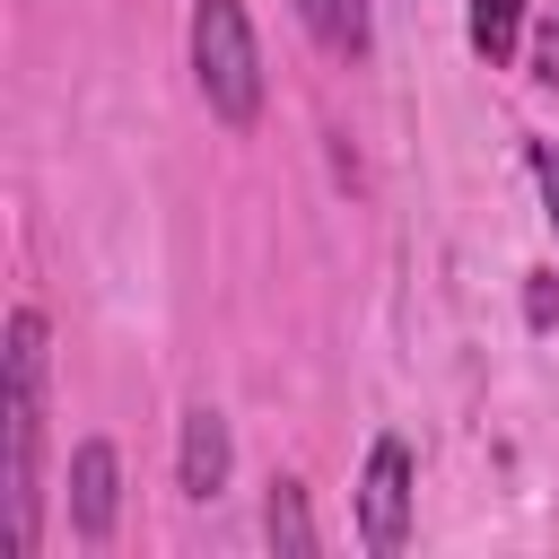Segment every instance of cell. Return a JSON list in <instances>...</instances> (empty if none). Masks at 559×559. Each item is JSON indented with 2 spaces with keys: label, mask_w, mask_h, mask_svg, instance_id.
<instances>
[{
  "label": "cell",
  "mask_w": 559,
  "mask_h": 559,
  "mask_svg": "<svg viewBox=\"0 0 559 559\" xmlns=\"http://www.w3.org/2000/svg\"><path fill=\"white\" fill-rule=\"evenodd\" d=\"M297 26L332 52V61H367V0H297Z\"/></svg>",
  "instance_id": "cell-7"
},
{
  "label": "cell",
  "mask_w": 559,
  "mask_h": 559,
  "mask_svg": "<svg viewBox=\"0 0 559 559\" xmlns=\"http://www.w3.org/2000/svg\"><path fill=\"white\" fill-rule=\"evenodd\" d=\"M227 472H236L227 411H218V402H192V411H183V428H175V489H183L192 507H210V498L227 489Z\"/></svg>",
  "instance_id": "cell-4"
},
{
  "label": "cell",
  "mask_w": 559,
  "mask_h": 559,
  "mask_svg": "<svg viewBox=\"0 0 559 559\" xmlns=\"http://www.w3.org/2000/svg\"><path fill=\"white\" fill-rule=\"evenodd\" d=\"M463 35H472V52H480L489 70H507V61L524 52V0H472V9H463Z\"/></svg>",
  "instance_id": "cell-8"
},
{
  "label": "cell",
  "mask_w": 559,
  "mask_h": 559,
  "mask_svg": "<svg viewBox=\"0 0 559 559\" xmlns=\"http://www.w3.org/2000/svg\"><path fill=\"white\" fill-rule=\"evenodd\" d=\"M114 515H122V454H114V437H79L70 445V533L114 542Z\"/></svg>",
  "instance_id": "cell-5"
},
{
  "label": "cell",
  "mask_w": 559,
  "mask_h": 559,
  "mask_svg": "<svg viewBox=\"0 0 559 559\" xmlns=\"http://www.w3.org/2000/svg\"><path fill=\"white\" fill-rule=\"evenodd\" d=\"M533 79L559 96V9H550V17H542V35H533Z\"/></svg>",
  "instance_id": "cell-11"
},
{
  "label": "cell",
  "mask_w": 559,
  "mask_h": 559,
  "mask_svg": "<svg viewBox=\"0 0 559 559\" xmlns=\"http://www.w3.org/2000/svg\"><path fill=\"white\" fill-rule=\"evenodd\" d=\"M533 183H542V218L559 236V140H533Z\"/></svg>",
  "instance_id": "cell-10"
},
{
  "label": "cell",
  "mask_w": 559,
  "mask_h": 559,
  "mask_svg": "<svg viewBox=\"0 0 559 559\" xmlns=\"http://www.w3.org/2000/svg\"><path fill=\"white\" fill-rule=\"evenodd\" d=\"M44 367H52L44 314L9 306V323H0V507H9V550L17 559L44 550V419H52Z\"/></svg>",
  "instance_id": "cell-1"
},
{
  "label": "cell",
  "mask_w": 559,
  "mask_h": 559,
  "mask_svg": "<svg viewBox=\"0 0 559 559\" xmlns=\"http://www.w3.org/2000/svg\"><path fill=\"white\" fill-rule=\"evenodd\" d=\"M192 87L227 131L262 122V44L245 0H192Z\"/></svg>",
  "instance_id": "cell-2"
},
{
  "label": "cell",
  "mask_w": 559,
  "mask_h": 559,
  "mask_svg": "<svg viewBox=\"0 0 559 559\" xmlns=\"http://www.w3.org/2000/svg\"><path fill=\"white\" fill-rule=\"evenodd\" d=\"M411 507H419V463L402 437H376L367 463H358V542L376 559H393L411 542Z\"/></svg>",
  "instance_id": "cell-3"
},
{
  "label": "cell",
  "mask_w": 559,
  "mask_h": 559,
  "mask_svg": "<svg viewBox=\"0 0 559 559\" xmlns=\"http://www.w3.org/2000/svg\"><path fill=\"white\" fill-rule=\"evenodd\" d=\"M524 323L559 332V271H524Z\"/></svg>",
  "instance_id": "cell-9"
},
{
  "label": "cell",
  "mask_w": 559,
  "mask_h": 559,
  "mask_svg": "<svg viewBox=\"0 0 559 559\" xmlns=\"http://www.w3.org/2000/svg\"><path fill=\"white\" fill-rule=\"evenodd\" d=\"M262 542H271L280 559H314V550H323L314 507H306V489H297V480H271V498H262Z\"/></svg>",
  "instance_id": "cell-6"
}]
</instances>
